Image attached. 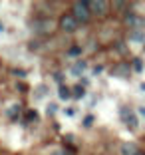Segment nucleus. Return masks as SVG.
Masks as SVG:
<instances>
[{
    "mask_svg": "<svg viewBox=\"0 0 145 155\" xmlns=\"http://www.w3.org/2000/svg\"><path fill=\"white\" fill-rule=\"evenodd\" d=\"M58 96L62 97V100H70V97H72V90H70V87H66V86H60Z\"/></svg>",
    "mask_w": 145,
    "mask_h": 155,
    "instance_id": "nucleus-7",
    "label": "nucleus"
},
{
    "mask_svg": "<svg viewBox=\"0 0 145 155\" xmlns=\"http://www.w3.org/2000/svg\"><path fill=\"white\" fill-rule=\"evenodd\" d=\"M84 94H86V91H84V87H82V86H76V87H74V94H72V96H76V97H82Z\"/></svg>",
    "mask_w": 145,
    "mask_h": 155,
    "instance_id": "nucleus-8",
    "label": "nucleus"
},
{
    "mask_svg": "<svg viewBox=\"0 0 145 155\" xmlns=\"http://www.w3.org/2000/svg\"><path fill=\"white\" fill-rule=\"evenodd\" d=\"M91 123H94V117H91V115H87V117L84 119V127H91Z\"/></svg>",
    "mask_w": 145,
    "mask_h": 155,
    "instance_id": "nucleus-10",
    "label": "nucleus"
},
{
    "mask_svg": "<svg viewBox=\"0 0 145 155\" xmlns=\"http://www.w3.org/2000/svg\"><path fill=\"white\" fill-rule=\"evenodd\" d=\"M90 10H91V14H100V16H104V14L107 12V2H101V0L90 2Z\"/></svg>",
    "mask_w": 145,
    "mask_h": 155,
    "instance_id": "nucleus-4",
    "label": "nucleus"
},
{
    "mask_svg": "<svg viewBox=\"0 0 145 155\" xmlns=\"http://www.w3.org/2000/svg\"><path fill=\"white\" fill-rule=\"evenodd\" d=\"M72 16L77 20V22H87L91 18V10H90V2H74L72 8Z\"/></svg>",
    "mask_w": 145,
    "mask_h": 155,
    "instance_id": "nucleus-1",
    "label": "nucleus"
},
{
    "mask_svg": "<svg viewBox=\"0 0 145 155\" xmlns=\"http://www.w3.org/2000/svg\"><path fill=\"white\" fill-rule=\"evenodd\" d=\"M60 28H62L64 32H76L77 30V20L74 18L72 14H64L62 18H60Z\"/></svg>",
    "mask_w": 145,
    "mask_h": 155,
    "instance_id": "nucleus-2",
    "label": "nucleus"
},
{
    "mask_svg": "<svg viewBox=\"0 0 145 155\" xmlns=\"http://www.w3.org/2000/svg\"><path fill=\"white\" fill-rule=\"evenodd\" d=\"M38 115H36V111H30V114H28V119H36Z\"/></svg>",
    "mask_w": 145,
    "mask_h": 155,
    "instance_id": "nucleus-12",
    "label": "nucleus"
},
{
    "mask_svg": "<svg viewBox=\"0 0 145 155\" xmlns=\"http://www.w3.org/2000/svg\"><path fill=\"white\" fill-rule=\"evenodd\" d=\"M56 107H58V105H56V104H50V105H48V110H46V114H48V115H54L56 111H58V110H56Z\"/></svg>",
    "mask_w": 145,
    "mask_h": 155,
    "instance_id": "nucleus-9",
    "label": "nucleus"
},
{
    "mask_svg": "<svg viewBox=\"0 0 145 155\" xmlns=\"http://www.w3.org/2000/svg\"><path fill=\"white\" fill-rule=\"evenodd\" d=\"M121 117H123V121H125V125L129 129H135L137 127V117H135V114H133L131 110L123 107V110H121Z\"/></svg>",
    "mask_w": 145,
    "mask_h": 155,
    "instance_id": "nucleus-3",
    "label": "nucleus"
},
{
    "mask_svg": "<svg viewBox=\"0 0 145 155\" xmlns=\"http://www.w3.org/2000/svg\"><path fill=\"white\" fill-rule=\"evenodd\" d=\"M86 70V62H82V60H77L76 64H74V68H72V76H80V74Z\"/></svg>",
    "mask_w": 145,
    "mask_h": 155,
    "instance_id": "nucleus-6",
    "label": "nucleus"
},
{
    "mask_svg": "<svg viewBox=\"0 0 145 155\" xmlns=\"http://www.w3.org/2000/svg\"><path fill=\"white\" fill-rule=\"evenodd\" d=\"M139 115H141V117L145 119V107H139Z\"/></svg>",
    "mask_w": 145,
    "mask_h": 155,
    "instance_id": "nucleus-13",
    "label": "nucleus"
},
{
    "mask_svg": "<svg viewBox=\"0 0 145 155\" xmlns=\"http://www.w3.org/2000/svg\"><path fill=\"white\" fill-rule=\"evenodd\" d=\"M133 68H135V70H141V68H143V64H141V60H135V62H133Z\"/></svg>",
    "mask_w": 145,
    "mask_h": 155,
    "instance_id": "nucleus-11",
    "label": "nucleus"
},
{
    "mask_svg": "<svg viewBox=\"0 0 145 155\" xmlns=\"http://www.w3.org/2000/svg\"><path fill=\"white\" fill-rule=\"evenodd\" d=\"M141 90H143V91H145V84H143V86H141Z\"/></svg>",
    "mask_w": 145,
    "mask_h": 155,
    "instance_id": "nucleus-14",
    "label": "nucleus"
},
{
    "mask_svg": "<svg viewBox=\"0 0 145 155\" xmlns=\"http://www.w3.org/2000/svg\"><path fill=\"white\" fill-rule=\"evenodd\" d=\"M121 155H143V153H141V151L137 149V145H133V143H123Z\"/></svg>",
    "mask_w": 145,
    "mask_h": 155,
    "instance_id": "nucleus-5",
    "label": "nucleus"
},
{
    "mask_svg": "<svg viewBox=\"0 0 145 155\" xmlns=\"http://www.w3.org/2000/svg\"><path fill=\"white\" fill-rule=\"evenodd\" d=\"M0 30H2V24H0Z\"/></svg>",
    "mask_w": 145,
    "mask_h": 155,
    "instance_id": "nucleus-15",
    "label": "nucleus"
}]
</instances>
